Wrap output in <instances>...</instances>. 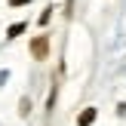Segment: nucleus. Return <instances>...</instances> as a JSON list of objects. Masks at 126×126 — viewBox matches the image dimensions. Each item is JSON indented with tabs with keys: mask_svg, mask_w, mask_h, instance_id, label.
Here are the masks:
<instances>
[{
	"mask_svg": "<svg viewBox=\"0 0 126 126\" xmlns=\"http://www.w3.org/2000/svg\"><path fill=\"white\" fill-rule=\"evenodd\" d=\"M31 55H34L37 62L49 59V34H37L34 40H31Z\"/></svg>",
	"mask_w": 126,
	"mask_h": 126,
	"instance_id": "f257e3e1",
	"label": "nucleus"
},
{
	"mask_svg": "<svg viewBox=\"0 0 126 126\" xmlns=\"http://www.w3.org/2000/svg\"><path fill=\"white\" fill-rule=\"evenodd\" d=\"M92 123H95V108H86L83 114L77 117V126H92Z\"/></svg>",
	"mask_w": 126,
	"mask_h": 126,
	"instance_id": "f03ea898",
	"label": "nucleus"
},
{
	"mask_svg": "<svg viewBox=\"0 0 126 126\" xmlns=\"http://www.w3.org/2000/svg\"><path fill=\"white\" fill-rule=\"evenodd\" d=\"M25 28H28V25H25V22H16V25H9V31H6V37H9V40H16V37L22 34Z\"/></svg>",
	"mask_w": 126,
	"mask_h": 126,
	"instance_id": "7ed1b4c3",
	"label": "nucleus"
},
{
	"mask_svg": "<svg viewBox=\"0 0 126 126\" xmlns=\"http://www.w3.org/2000/svg\"><path fill=\"white\" fill-rule=\"evenodd\" d=\"M49 16H52V6H46V9H43V16H40V25H46V22H49Z\"/></svg>",
	"mask_w": 126,
	"mask_h": 126,
	"instance_id": "20e7f679",
	"label": "nucleus"
}]
</instances>
